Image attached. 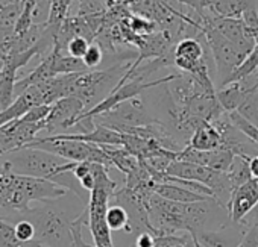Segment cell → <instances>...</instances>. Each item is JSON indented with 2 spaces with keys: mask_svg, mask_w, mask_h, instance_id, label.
Returning a JSON list of instances; mask_svg holds the SVG:
<instances>
[{
  "mask_svg": "<svg viewBox=\"0 0 258 247\" xmlns=\"http://www.w3.org/2000/svg\"><path fill=\"white\" fill-rule=\"evenodd\" d=\"M7 162L16 175L52 181L66 190L73 191L87 205L90 202V191H87L81 185L79 179L73 175L72 169L75 162L72 161L40 149L23 147L8 153Z\"/></svg>",
  "mask_w": 258,
  "mask_h": 247,
  "instance_id": "1",
  "label": "cell"
},
{
  "mask_svg": "<svg viewBox=\"0 0 258 247\" xmlns=\"http://www.w3.org/2000/svg\"><path fill=\"white\" fill-rule=\"evenodd\" d=\"M109 169L93 162L94 188L90 193L88 209V229L93 241L97 247H114L111 238V229L106 223V211L109 208V199L117 191V182L111 179Z\"/></svg>",
  "mask_w": 258,
  "mask_h": 247,
  "instance_id": "2",
  "label": "cell"
},
{
  "mask_svg": "<svg viewBox=\"0 0 258 247\" xmlns=\"http://www.w3.org/2000/svg\"><path fill=\"white\" fill-rule=\"evenodd\" d=\"M17 212V211H16ZM20 215L31 220L35 226L37 235L35 241H38L44 247H72V221L61 211L50 205L43 208H28L26 211H20Z\"/></svg>",
  "mask_w": 258,
  "mask_h": 247,
  "instance_id": "3",
  "label": "cell"
},
{
  "mask_svg": "<svg viewBox=\"0 0 258 247\" xmlns=\"http://www.w3.org/2000/svg\"><path fill=\"white\" fill-rule=\"evenodd\" d=\"M26 147L31 149H40L53 155H58L67 161L72 162H97L105 167H112V161L109 159L108 153L103 150L102 146L78 141V140H66V138H56V137H43L37 138Z\"/></svg>",
  "mask_w": 258,
  "mask_h": 247,
  "instance_id": "4",
  "label": "cell"
},
{
  "mask_svg": "<svg viewBox=\"0 0 258 247\" xmlns=\"http://www.w3.org/2000/svg\"><path fill=\"white\" fill-rule=\"evenodd\" d=\"M166 173L169 176L204 184L214 193V199L226 208L228 200L231 197V191H232L229 179H228V173H222L214 169H210L201 164L181 161V159H173Z\"/></svg>",
  "mask_w": 258,
  "mask_h": 247,
  "instance_id": "5",
  "label": "cell"
},
{
  "mask_svg": "<svg viewBox=\"0 0 258 247\" xmlns=\"http://www.w3.org/2000/svg\"><path fill=\"white\" fill-rule=\"evenodd\" d=\"M202 32L205 35L207 46L210 47L213 53V59L216 64V73H217V82L222 87H225L226 80L231 77V74L241 65L247 53L241 50L238 46H235L232 41L225 38L217 29L211 26H204Z\"/></svg>",
  "mask_w": 258,
  "mask_h": 247,
  "instance_id": "6",
  "label": "cell"
},
{
  "mask_svg": "<svg viewBox=\"0 0 258 247\" xmlns=\"http://www.w3.org/2000/svg\"><path fill=\"white\" fill-rule=\"evenodd\" d=\"M67 190L52 181L32 178V176H16L14 194L11 202V211H26L31 202H52L64 197Z\"/></svg>",
  "mask_w": 258,
  "mask_h": 247,
  "instance_id": "7",
  "label": "cell"
},
{
  "mask_svg": "<svg viewBox=\"0 0 258 247\" xmlns=\"http://www.w3.org/2000/svg\"><path fill=\"white\" fill-rule=\"evenodd\" d=\"M84 112H85V105L78 97L70 96L56 100L52 105L49 117L46 118L44 131L49 134L47 137L66 134V131L72 129L76 125L78 118Z\"/></svg>",
  "mask_w": 258,
  "mask_h": 247,
  "instance_id": "8",
  "label": "cell"
},
{
  "mask_svg": "<svg viewBox=\"0 0 258 247\" xmlns=\"http://www.w3.org/2000/svg\"><path fill=\"white\" fill-rule=\"evenodd\" d=\"M258 206V179L252 178L231 193L226 209L232 223H241Z\"/></svg>",
  "mask_w": 258,
  "mask_h": 247,
  "instance_id": "9",
  "label": "cell"
},
{
  "mask_svg": "<svg viewBox=\"0 0 258 247\" xmlns=\"http://www.w3.org/2000/svg\"><path fill=\"white\" fill-rule=\"evenodd\" d=\"M234 156L235 155L229 149H225V147L202 152V150H195V149H190L185 146L181 152H178L176 159L193 162V164H201V166L214 169L217 172L228 173V170L231 169V164L234 161Z\"/></svg>",
  "mask_w": 258,
  "mask_h": 247,
  "instance_id": "10",
  "label": "cell"
},
{
  "mask_svg": "<svg viewBox=\"0 0 258 247\" xmlns=\"http://www.w3.org/2000/svg\"><path fill=\"white\" fill-rule=\"evenodd\" d=\"M246 227L240 223H226L214 230H202L195 239L201 247H238Z\"/></svg>",
  "mask_w": 258,
  "mask_h": 247,
  "instance_id": "11",
  "label": "cell"
},
{
  "mask_svg": "<svg viewBox=\"0 0 258 247\" xmlns=\"http://www.w3.org/2000/svg\"><path fill=\"white\" fill-rule=\"evenodd\" d=\"M154 193H157L158 196L172 200V202H179V203H193V202H202V200H208L211 197L199 194L193 190H188L182 185L178 184H172V182H164V184H158L155 182L154 185Z\"/></svg>",
  "mask_w": 258,
  "mask_h": 247,
  "instance_id": "12",
  "label": "cell"
},
{
  "mask_svg": "<svg viewBox=\"0 0 258 247\" xmlns=\"http://www.w3.org/2000/svg\"><path fill=\"white\" fill-rule=\"evenodd\" d=\"M187 147L195 149V150H216L219 147H222V137L220 132L217 131V128L213 125V123H204L202 126H199L195 134L191 135Z\"/></svg>",
  "mask_w": 258,
  "mask_h": 247,
  "instance_id": "13",
  "label": "cell"
},
{
  "mask_svg": "<svg viewBox=\"0 0 258 247\" xmlns=\"http://www.w3.org/2000/svg\"><path fill=\"white\" fill-rule=\"evenodd\" d=\"M207 44L205 35L202 34L199 38L185 37L179 40L173 47V59H182V61H201L205 58V49Z\"/></svg>",
  "mask_w": 258,
  "mask_h": 247,
  "instance_id": "14",
  "label": "cell"
},
{
  "mask_svg": "<svg viewBox=\"0 0 258 247\" xmlns=\"http://www.w3.org/2000/svg\"><path fill=\"white\" fill-rule=\"evenodd\" d=\"M252 5H255L253 0H208V10L220 19H241Z\"/></svg>",
  "mask_w": 258,
  "mask_h": 247,
  "instance_id": "15",
  "label": "cell"
},
{
  "mask_svg": "<svg viewBox=\"0 0 258 247\" xmlns=\"http://www.w3.org/2000/svg\"><path fill=\"white\" fill-rule=\"evenodd\" d=\"M249 159H250L249 156H243V155H235L234 156L231 169L228 170V179H229L232 191L252 179L250 169H249Z\"/></svg>",
  "mask_w": 258,
  "mask_h": 247,
  "instance_id": "16",
  "label": "cell"
},
{
  "mask_svg": "<svg viewBox=\"0 0 258 247\" xmlns=\"http://www.w3.org/2000/svg\"><path fill=\"white\" fill-rule=\"evenodd\" d=\"M0 247H44L38 241L23 242L19 239L16 233V226L5 220L0 218Z\"/></svg>",
  "mask_w": 258,
  "mask_h": 247,
  "instance_id": "17",
  "label": "cell"
},
{
  "mask_svg": "<svg viewBox=\"0 0 258 247\" xmlns=\"http://www.w3.org/2000/svg\"><path fill=\"white\" fill-rule=\"evenodd\" d=\"M258 70V41L256 44L253 46V49L247 53V56L244 58V61L241 62V65L231 74V77L226 80L225 87L229 85V84H234V82H238V80H243L252 74H255Z\"/></svg>",
  "mask_w": 258,
  "mask_h": 247,
  "instance_id": "18",
  "label": "cell"
},
{
  "mask_svg": "<svg viewBox=\"0 0 258 247\" xmlns=\"http://www.w3.org/2000/svg\"><path fill=\"white\" fill-rule=\"evenodd\" d=\"M129 212L124 206L114 203L106 211V223L111 230H124L126 233H131V226H129Z\"/></svg>",
  "mask_w": 258,
  "mask_h": 247,
  "instance_id": "19",
  "label": "cell"
},
{
  "mask_svg": "<svg viewBox=\"0 0 258 247\" xmlns=\"http://www.w3.org/2000/svg\"><path fill=\"white\" fill-rule=\"evenodd\" d=\"M228 117H229V120H231L232 125H234V126H235V128L249 140V141H252V143L258 147V128H256L255 125H252L250 121H247L243 115H240L237 111L229 112Z\"/></svg>",
  "mask_w": 258,
  "mask_h": 247,
  "instance_id": "20",
  "label": "cell"
},
{
  "mask_svg": "<svg viewBox=\"0 0 258 247\" xmlns=\"http://www.w3.org/2000/svg\"><path fill=\"white\" fill-rule=\"evenodd\" d=\"M237 112L258 128V90H253L247 94L244 102L238 106Z\"/></svg>",
  "mask_w": 258,
  "mask_h": 247,
  "instance_id": "21",
  "label": "cell"
},
{
  "mask_svg": "<svg viewBox=\"0 0 258 247\" xmlns=\"http://www.w3.org/2000/svg\"><path fill=\"white\" fill-rule=\"evenodd\" d=\"M70 5H72V0H50V13H49L47 25L61 28L62 22L67 19Z\"/></svg>",
  "mask_w": 258,
  "mask_h": 247,
  "instance_id": "22",
  "label": "cell"
},
{
  "mask_svg": "<svg viewBox=\"0 0 258 247\" xmlns=\"http://www.w3.org/2000/svg\"><path fill=\"white\" fill-rule=\"evenodd\" d=\"M241 22L244 25V29H246L247 35L252 37L255 41H258V11H256L255 5L249 7L241 14Z\"/></svg>",
  "mask_w": 258,
  "mask_h": 247,
  "instance_id": "23",
  "label": "cell"
},
{
  "mask_svg": "<svg viewBox=\"0 0 258 247\" xmlns=\"http://www.w3.org/2000/svg\"><path fill=\"white\" fill-rule=\"evenodd\" d=\"M103 55H105V52H103V49L100 47V44H99V43H91L90 47H88V50H87V53L84 55L82 61H84V64L87 65V68L94 70L96 67H99V65L102 64Z\"/></svg>",
  "mask_w": 258,
  "mask_h": 247,
  "instance_id": "24",
  "label": "cell"
},
{
  "mask_svg": "<svg viewBox=\"0 0 258 247\" xmlns=\"http://www.w3.org/2000/svg\"><path fill=\"white\" fill-rule=\"evenodd\" d=\"M16 226V233L19 236L20 241L23 242H31V241H35V235H37V230H35V226L31 220H19L14 223Z\"/></svg>",
  "mask_w": 258,
  "mask_h": 247,
  "instance_id": "25",
  "label": "cell"
},
{
  "mask_svg": "<svg viewBox=\"0 0 258 247\" xmlns=\"http://www.w3.org/2000/svg\"><path fill=\"white\" fill-rule=\"evenodd\" d=\"M90 41L87 38H82V37H75L69 41L67 44V49H66V53L73 56V58H79L82 59L84 55L87 53L88 47H90Z\"/></svg>",
  "mask_w": 258,
  "mask_h": 247,
  "instance_id": "26",
  "label": "cell"
},
{
  "mask_svg": "<svg viewBox=\"0 0 258 247\" xmlns=\"http://www.w3.org/2000/svg\"><path fill=\"white\" fill-rule=\"evenodd\" d=\"M50 109H52V105H38V106H34L31 111H28L22 117V120L29 121V123H43L49 117Z\"/></svg>",
  "mask_w": 258,
  "mask_h": 247,
  "instance_id": "27",
  "label": "cell"
},
{
  "mask_svg": "<svg viewBox=\"0 0 258 247\" xmlns=\"http://www.w3.org/2000/svg\"><path fill=\"white\" fill-rule=\"evenodd\" d=\"M238 247H258V218L246 227V232Z\"/></svg>",
  "mask_w": 258,
  "mask_h": 247,
  "instance_id": "28",
  "label": "cell"
},
{
  "mask_svg": "<svg viewBox=\"0 0 258 247\" xmlns=\"http://www.w3.org/2000/svg\"><path fill=\"white\" fill-rule=\"evenodd\" d=\"M157 241V235L151 230H145L137 235L136 238V247H154Z\"/></svg>",
  "mask_w": 258,
  "mask_h": 247,
  "instance_id": "29",
  "label": "cell"
},
{
  "mask_svg": "<svg viewBox=\"0 0 258 247\" xmlns=\"http://www.w3.org/2000/svg\"><path fill=\"white\" fill-rule=\"evenodd\" d=\"M181 5L188 7L193 13L201 16L207 8H208V0H176Z\"/></svg>",
  "mask_w": 258,
  "mask_h": 247,
  "instance_id": "30",
  "label": "cell"
},
{
  "mask_svg": "<svg viewBox=\"0 0 258 247\" xmlns=\"http://www.w3.org/2000/svg\"><path fill=\"white\" fill-rule=\"evenodd\" d=\"M249 169H250L252 178L258 179V155H255L249 159Z\"/></svg>",
  "mask_w": 258,
  "mask_h": 247,
  "instance_id": "31",
  "label": "cell"
},
{
  "mask_svg": "<svg viewBox=\"0 0 258 247\" xmlns=\"http://www.w3.org/2000/svg\"><path fill=\"white\" fill-rule=\"evenodd\" d=\"M126 0H105V4L108 5V8H112V7H117V5H121L124 4Z\"/></svg>",
  "mask_w": 258,
  "mask_h": 247,
  "instance_id": "32",
  "label": "cell"
},
{
  "mask_svg": "<svg viewBox=\"0 0 258 247\" xmlns=\"http://www.w3.org/2000/svg\"><path fill=\"white\" fill-rule=\"evenodd\" d=\"M10 4V0H0V5H7Z\"/></svg>",
  "mask_w": 258,
  "mask_h": 247,
  "instance_id": "33",
  "label": "cell"
}]
</instances>
